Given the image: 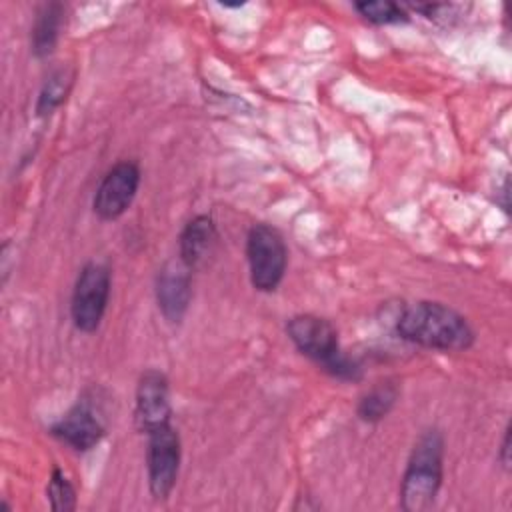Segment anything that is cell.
Returning a JSON list of instances; mask_svg holds the SVG:
<instances>
[{
	"instance_id": "obj_1",
	"label": "cell",
	"mask_w": 512,
	"mask_h": 512,
	"mask_svg": "<svg viewBox=\"0 0 512 512\" xmlns=\"http://www.w3.org/2000/svg\"><path fill=\"white\" fill-rule=\"evenodd\" d=\"M396 330L408 342L444 352L468 350L474 344L468 320L442 302H414L400 314Z\"/></svg>"
},
{
	"instance_id": "obj_2",
	"label": "cell",
	"mask_w": 512,
	"mask_h": 512,
	"mask_svg": "<svg viewBox=\"0 0 512 512\" xmlns=\"http://www.w3.org/2000/svg\"><path fill=\"white\" fill-rule=\"evenodd\" d=\"M444 438L438 430H426L414 444L400 486V500L406 512L428 510L442 484Z\"/></svg>"
},
{
	"instance_id": "obj_3",
	"label": "cell",
	"mask_w": 512,
	"mask_h": 512,
	"mask_svg": "<svg viewBox=\"0 0 512 512\" xmlns=\"http://www.w3.org/2000/svg\"><path fill=\"white\" fill-rule=\"evenodd\" d=\"M286 332L304 356L322 364L334 378L358 380L362 376L360 366L340 350L336 328L328 320L314 314H298L288 320Z\"/></svg>"
},
{
	"instance_id": "obj_4",
	"label": "cell",
	"mask_w": 512,
	"mask_h": 512,
	"mask_svg": "<svg viewBox=\"0 0 512 512\" xmlns=\"http://www.w3.org/2000/svg\"><path fill=\"white\" fill-rule=\"evenodd\" d=\"M246 256L252 286L260 292H272L286 272V244L280 232L268 224H254L246 240Z\"/></svg>"
},
{
	"instance_id": "obj_5",
	"label": "cell",
	"mask_w": 512,
	"mask_h": 512,
	"mask_svg": "<svg viewBox=\"0 0 512 512\" xmlns=\"http://www.w3.org/2000/svg\"><path fill=\"white\" fill-rule=\"evenodd\" d=\"M110 296V270L100 262L86 264L74 284L72 292V320L82 332H94L104 316Z\"/></svg>"
},
{
	"instance_id": "obj_6",
	"label": "cell",
	"mask_w": 512,
	"mask_h": 512,
	"mask_svg": "<svg viewBox=\"0 0 512 512\" xmlns=\"http://www.w3.org/2000/svg\"><path fill=\"white\" fill-rule=\"evenodd\" d=\"M146 436H148V450H146L148 486L156 500H164L172 492L178 478L180 438L170 422L146 432Z\"/></svg>"
},
{
	"instance_id": "obj_7",
	"label": "cell",
	"mask_w": 512,
	"mask_h": 512,
	"mask_svg": "<svg viewBox=\"0 0 512 512\" xmlns=\"http://www.w3.org/2000/svg\"><path fill=\"white\" fill-rule=\"evenodd\" d=\"M140 184V168L130 160L114 164L102 178L96 196L94 212L102 220H116L132 204Z\"/></svg>"
},
{
	"instance_id": "obj_8",
	"label": "cell",
	"mask_w": 512,
	"mask_h": 512,
	"mask_svg": "<svg viewBox=\"0 0 512 512\" xmlns=\"http://www.w3.org/2000/svg\"><path fill=\"white\" fill-rule=\"evenodd\" d=\"M168 380L158 370H146L136 388V424L142 432H150L170 422Z\"/></svg>"
},
{
	"instance_id": "obj_9",
	"label": "cell",
	"mask_w": 512,
	"mask_h": 512,
	"mask_svg": "<svg viewBox=\"0 0 512 512\" xmlns=\"http://www.w3.org/2000/svg\"><path fill=\"white\" fill-rule=\"evenodd\" d=\"M190 268L182 260H170L162 266L156 278L158 308L170 322H180L188 310L192 296Z\"/></svg>"
},
{
	"instance_id": "obj_10",
	"label": "cell",
	"mask_w": 512,
	"mask_h": 512,
	"mask_svg": "<svg viewBox=\"0 0 512 512\" xmlns=\"http://www.w3.org/2000/svg\"><path fill=\"white\" fill-rule=\"evenodd\" d=\"M52 434L74 450L84 452L100 442L104 436V426L94 416L92 408H88L84 402H78L52 426Z\"/></svg>"
},
{
	"instance_id": "obj_11",
	"label": "cell",
	"mask_w": 512,
	"mask_h": 512,
	"mask_svg": "<svg viewBox=\"0 0 512 512\" xmlns=\"http://www.w3.org/2000/svg\"><path fill=\"white\" fill-rule=\"evenodd\" d=\"M218 240L216 226L210 216H194L180 234V260L190 268H200L214 252Z\"/></svg>"
},
{
	"instance_id": "obj_12",
	"label": "cell",
	"mask_w": 512,
	"mask_h": 512,
	"mask_svg": "<svg viewBox=\"0 0 512 512\" xmlns=\"http://www.w3.org/2000/svg\"><path fill=\"white\" fill-rule=\"evenodd\" d=\"M64 8L58 2L44 4L38 12V18L32 28V50L38 58L48 56L54 50V44L58 40L60 24H62Z\"/></svg>"
},
{
	"instance_id": "obj_13",
	"label": "cell",
	"mask_w": 512,
	"mask_h": 512,
	"mask_svg": "<svg viewBox=\"0 0 512 512\" xmlns=\"http://www.w3.org/2000/svg\"><path fill=\"white\" fill-rule=\"evenodd\" d=\"M398 400V386L394 382H378L358 402V416L364 422L382 420Z\"/></svg>"
},
{
	"instance_id": "obj_14",
	"label": "cell",
	"mask_w": 512,
	"mask_h": 512,
	"mask_svg": "<svg viewBox=\"0 0 512 512\" xmlns=\"http://www.w3.org/2000/svg\"><path fill=\"white\" fill-rule=\"evenodd\" d=\"M70 86H72V74L68 70L60 68L52 72L40 90L36 112L44 116V114H50L54 108H58L66 100Z\"/></svg>"
},
{
	"instance_id": "obj_15",
	"label": "cell",
	"mask_w": 512,
	"mask_h": 512,
	"mask_svg": "<svg viewBox=\"0 0 512 512\" xmlns=\"http://www.w3.org/2000/svg\"><path fill=\"white\" fill-rule=\"evenodd\" d=\"M48 498H50L52 510H58V512H68V510H74L76 506V492L60 468L52 470V476L48 482Z\"/></svg>"
},
{
	"instance_id": "obj_16",
	"label": "cell",
	"mask_w": 512,
	"mask_h": 512,
	"mask_svg": "<svg viewBox=\"0 0 512 512\" xmlns=\"http://www.w3.org/2000/svg\"><path fill=\"white\" fill-rule=\"evenodd\" d=\"M356 10L370 22L374 24H392L406 20V12L402 10L400 4L388 2V0H378V2H356Z\"/></svg>"
},
{
	"instance_id": "obj_17",
	"label": "cell",
	"mask_w": 512,
	"mask_h": 512,
	"mask_svg": "<svg viewBox=\"0 0 512 512\" xmlns=\"http://www.w3.org/2000/svg\"><path fill=\"white\" fill-rule=\"evenodd\" d=\"M500 462L502 466H510V426L504 430V438H502V448H500Z\"/></svg>"
}]
</instances>
